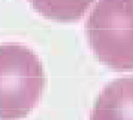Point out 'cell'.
I'll return each instance as SVG.
<instances>
[{"instance_id": "1", "label": "cell", "mask_w": 133, "mask_h": 120, "mask_svg": "<svg viewBox=\"0 0 133 120\" xmlns=\"http://www.w3.org/2000/svg\"><path fill=\"white\" fill-rule=\"evenodd\" d=\"M46 84L42 63L31 48L0 45V120L26 117Z\"/></svg>"}, {"instance_id": "2", "label": "cell", "mask_w": 133, "mask_h": 120, "mask_svg": "<svg viewBox=\"0 0 133 120\" xmlns=\"http://www.w3.org/2000/svg\"><path fill=\"white\" fill-rule=\"evenodd\" d=\"M133 0H99L85 23V32L99 61L116 71L133 67Z\"/></svg>"}, {"instance_id": "3", "label": "cell", "mask_w": 133, "mask_h": 120, "mask_svg": "<svg viewBox=\"0 0 133 120\" xmlns=\"http://www.w3.org/2000/svg\"><path fill=\"white\" fill-rule=\"evenodd\" d=\"M133 78H117L97 97L90 120H132Z\"/></svg>"}, {"instance_id": "4", "label": "cell", "mask_w": 133, "mask_h": 120, "mask_svg": "<svg viewBox=\"0 0 133 120\" xmlns=\"http://www.w3.org/2000/svg\"><path fill=\"white\" fill-rule=\"evenodd\" d=\"M32 7L43 15L58 22L80 20L91 6L93 0H29Z\"/></svg>"}]
</instances>
